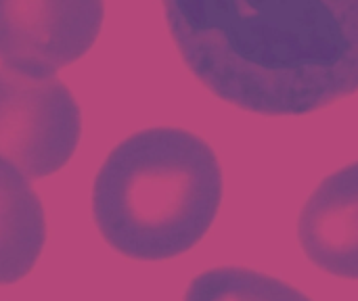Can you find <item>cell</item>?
Returning a JSON list of instances; mask_svg holds the SVG:
<instances>
[{"label": "cell", "instance_id": "obj_4", "mask_svg": "<svg viewBox=\"0 0 358 301\" xmlns=\"http://www.w3.org/2000/svg\"><path fill=\"white\" fill-rule=\"evenodd\" d=\"M103 17V0H0V61L34 78L55 75L92 48Z\"/></svg>", "mask_w": 358, "mask_h": 301}, {"label": "cell", "instance_id": "obj_6", "mask_svg": "<svg viewBox=\"0 0 358 301\" xmlns=\"http://www.w3.org/2000/svg\"><path fill=\"white\" fill-rule=\"evenodd\" d=\"M46 243L42 201L25 174L0 157V285L25 279Z\"/></svg>", "mask_w": 358, "mask_h": 301}, {"label": "cell", "instance_id": "obj_2", "mask_svg": "<svg viewBox=\"0 0 358 301\" xmlns=\"http://www.w3.org/2000/svg\"><path fill=\"white\" fill-rule=\"evenodd\" d=\"M222 201L214 149L182 128H149L117 142L92 186V218L128 260L162 262L191 251Z\"/></svg>", "mask_w": 358, "mask_h": 301}, {"label": "cell", "instance_id": "obj_5", "mask_svg": "<svg viewBox=\"0 0 358 301\" xmlns=\"http://www.w3.org/2000/svg\"><path fill=\"white\" fill-rule=\"evenodd\" d=\"M298 239L317 268L358 281V161L317 186L302 207Z\"/></svg>", "mask_w": 358, "mask_h": 301}, {"label": "cell", "instance_id": "obj_1", "mask_svg": "<svg viewBox=\"0 0 358 301\" xmlns=\"http://www.w3.org/2000/svg\"><path fill=\"white\" fill-rule=\"evenodd\" d=\"M189 71L260 115H308L358 92V0H162Z\"/></svg>", "mask_w": 358, "mask_h": 301}, {"label": "cell", "instance_id": "obj_3", "mask_svg": "<svg viewBox=\"0 0 358 301\" xmlns=\"http://www.w3.org/2000/svg\"><path fill=\"white\" fill-rule=\"evenodd\" d=\"M80 136L82 111L67 84L0 65V157L46 178L67 166Z\"/></svg>", "mask_w": 358, "mask_h": 301}, {"label": "cell", "instance_id": "obj_7", "mask_svg": "<svg viewBox=\"0 0 358 301\" xmlns=\"http://www.w3.org/2000/svg\"><path fill=\"white\" fill-rule=\"evenodd\" d=\"M182 301H313L294 285L250 270L212 268L197 274Z\"/></svg>", "mask_w": 358, "mask_h": 301}]
</instances>
